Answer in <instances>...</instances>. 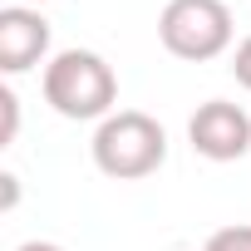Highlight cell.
I'll use <instances>...</instances> for the list:
<instances>
[{"label": "cell", "instance_id": "obj_1", "mask_svg": "<svg viewBox=\"0 0 251 251\" xmlns=\"http://www.w3.org/2000/svg\"><path fill=\"white\" fill-rule=\"evenodd\" d=\"M45 103L69 123H103L118 103V74L99 50H59L40 74Z\"/></svg>", "mask_w": 251, "mask_h": 251}, {"label": "cell", "instance_id": "obj_2", "mask_svg": "<svg viewBox=\"0 0 251 251\" xmlns=\"http://www.w3.org/2000/svg\"><path fill=\"white\" fill-rule=\"evenodd\" d=\"M89 153H94V168L103 177L138 182V177H153L168 163V128L143 108H113L94 128Z\"/></svg>", "mask_w": 251, "mask_h": 251}, {"label": "cell", "instance_id": "obj_3", "mask_svg": "<svg viewBox=\"0 0 251 251\" xmlns=\"http://www.w3.org/2000/svg\"><path fill=\"white\" fill-rule=\"evenodd\" d=\"M158 40L173 59L207 64L231 50V10L226 0H168L158 15Z\"/></svg>", "mask_w": 251, "mask_h": 251}, {"label": "cell", "instance_id": "obj_4", "mask_svg": "<svg viewBox=\"0 0 251 251\" xmlns=\"http://www.w3.org/2000/svg\"><path fill=\"white\" fill-rule=\"evenodd\" d=\"M187 143L207 163H236L251 153V113L231 99H207L187 118Z\"/></svg>", "mask_w": 251, "mask_h": 251}, {"label": "cell", "instance_id": "obj_5", "mask_svg": "<svg viewBox=\"0 0 251 251\" xmlns=\"http://www.w3.org/2000/svg\"><path fill=\"white\" fill-rule=\"evenodd\" d=\"M45 54H50V20L35 5H5L0 10V69L25 74L45 64Z\"/></svg>", "mask_w": 251, "mask_h": 251}, {"label": "cell", "instance_id": "obj_6", "mask_svg": "<svg viewBox=\"0 0 251 251\" xmlns=\"http://www.w3.org/2000/svg\"><path fill=\"white\" fill-rule=\"evenodd\" d=\"M202 251H251V226H246V222L222 226V231H212V236H207V246H202Z\"/></svg>", "mask_w": 251, "mask_h": 251}, {"label": "cell", "instance_id": "obj_7", "mask_svg": "<svg viewBox=\"0 0 251 251\" xmlns=\"http://www.w3.org/2000/svg\"><path fill=\"white\" fill-rule=\"evenodd\" d=\"M0 113H5V128H0V143H15V133H20V94L5 84L0 89Z\"/></svg>", "mask_w": 251, "mask_h": 251}, {"label": "cell", "instance_id": "obj_8", "mask_svg": "<svg viewBox=\"0 0 251 251\" xmlns=\"http://www.w3.org/2000/svg\"><path fill=\"white\" fill-rule=\"evenodd\" d=\"M231 74H236V84L251 94V35H246V40L231 50Z\"/></svg>", "mask_w": 251, "mask_h": 251}, {"label": "cell", "instance_id": "obj_9", "mask_svg": "<svg viewBox=\"0 0 251 251\" xmlns=\"http://www.w3.org/2000/svg\"><path fill=\"white\" fill-rule=\"evenodd\" d=\"M0 182H5V207H15V202H20V177H15V173H5Z\"/></svg>", "mask_w": 251, "mask_h": 251}, {"label": "cell", "instance_id": "obj_10", "mask_svg": "<svg viewBox=\"0 0 251 251\" xmlns=\"http://www.w3.org/2000/svg\"><path fill=\"white\" fill-rule=\"evenodd\" d=\"M15 251H64V246H59V241H20Z\"/></svg>", "mask_w": 251, "mask_h": 251}, {"label": "cell", "instance_id": "obj_11", "mask_svg": "<svg viewBox=\"0 0 251 251\" xmlns=\"http://www.w3.org/2000/svg\"><path fill=\"white\" fill-rule=\"evenodd\" d=\"M15 5H35V10H40V5H45V0H15Z\"/></svg>", "mask_w": 251, "mask_h": 251}]
</instances>
